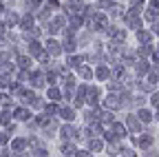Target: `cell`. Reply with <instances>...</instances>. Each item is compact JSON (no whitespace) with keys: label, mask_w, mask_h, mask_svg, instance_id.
Segmentation results:
<instances>
[{"label":"cell","mask_w":159,"mask_h":157,"mask_svg":"<svg viewBox=\"0 0 159 157\" xmlns=\"http://www.w3.org/2000/svg\"><path fill=\"white\" fill-rule=\"evenodd\" d=\"M11 150H13V153H20V150H29L27 137H13V140H11Z\"/></svg>","instance_id":"13"},{"label":"cell","mask_w":159,"mask_h":157,"mask_svg":"<svg viewBox=\"0 0 159 157\" xmlns=\"http://www.w3.org/2000/svg\"><path fill=\"white\" fill-rule=\"evenodd\" d=\"M57 117H60L62 122H75V117H77V109H73V104H62V106H60Z\"/></svg>","instance_id":"4"},{"label":"cell","mask_w":159,"mask_h":157,"mask_svg":"<svg viewBox=\"0 0 159 157\" xmlns=\"http://www.w3.org/2000/svg\"><path fill=\"white\" fill-rule=\"evenodd\" d=\"M126 128H128V133H142V122H139L137 115L126 117Z\"/></svg>","instance_id":"12"},{"label":"cell","mask_w":159,"mask_h":157,"mask_svg":"<svg viewBox=\"0 0 159 157\" xmlns=\"http://www.w3.org/2000/svg\"><path fill=\"white\" fill-rule=\"evenodd\" d=\"M144 18L148 22H152V25H157V20H159V11H155V9H146V13H144Z\"/></svg>","instance_id":"18"},{"label":"cell","mask_w":159,"mask_h":157,"mask_svg":"<svg viewBox=\"0 0 159 157\" xmlns=\"http://www.w3.org/2000/svg\"><path fill=\"white\" fill-rule=\"evenodd\" d=\"M146 157H157V153H150V150H146Z\"/></svg>","instance_id":"29"},{"label":"cell","mask_w":159,"mask_h":157,"mask_svg":"<svg viewBox=\"0 0 159 157\" xmlns=\"http://www.w3.org/2000/svg\"><path fill=\"white\" fill-rule=\"evenodd\" d=\"M150 62H155V64H159V47L152 51V55H150Z\"/></svg>","instance_id":"24"},{"label":"cell","mask_w":159,"mask_h":157,"mask_svg":"<svg viewBox=\"0 0 159 157\" xmlns=\"http://www.w3.org/2000/svg\"><path fill=\"white\" fill-rule=\"evenodd\" d=\"M150 9H155V11H159V0H150Z\"/></svg>","instance_id":"27"},{"label":"cell","mask_w":159,"mask_h":157,"mask_svg":"<svg viewBox=\"0 0 159 157\" xmlns=\"http://www.w3.org/2000/svg\"><path fill=\"white\" fill-rule=\"evenodd\" d=\"M111 77H113V71H111L108 64H104V62L95 64V69H93V80H97V82H108Z\"/></svg>","instance_id":"3"},{"label":"cell","mask_w":159,"mask_h":157,"mask_svg":"<svg viewBox=\"0 0 159 157\" xmlns=\"http://www.w3.org/2000/svg\"><path fill=\"white\" fill-rule=\"evenodd\" d=\"M150 106L159 109V93H152V95H150Z\"/></svg>","instance_id":"23"},{"label":"cell","mask_w":159,"mask_h":157,"mask_svg":"<svg viewBox=\"0 0 159 157\" xmlns=\"http://www.w3.org/2000/svg\"><path fill=\"white\" fill-rule=\"evenodd\" d=\"M86 146H89L91 153H102L104 146H106V142H104L102 135H95V137H89V140H86Z\"/></svg>","instance_id":"7"},{"label":"cell","mask_w":159,"mask_h":157,"mask_svg":"<svg viewBox=\"0 0 159 157\" xmlns=\"http://www.w3.org/2000/svg\"><path fill=\"white\" fill-rule=\"evenodd\" d=\"M111 131L115 133L117 140H124V137L128 135V128H126V124H122V122H113V124H111Z\"/></svg>","instance_id":"14"},{"label":"cell","mask_w":159,"mask_h":157,"mask_svg":"<svg viewBox=\"0 0 159 157\" xmlns=\"http://www.w3.org/2000/svg\"><path fill=\"white\" fill-rule=\"evenodd\" d=\"M150 146H152V135H150V133H142V135H139V140H137V148L146 150V148H150Z\"/></svg>","instance_id":"16"},{"label":"cell","mask_w":159,"mask_h":157,"mask_svg":"<svg viewBox=\"0 0 159 157\" xmlns=\"http://www.w3.org/2000/svg\"><path fill=\"white\" fill-rule=\"evenodd\" d=\"M117 157H122V155H117Z\"/></svg>","instance_id":"30"},{"label":"cell","mask_w":159,"mask_h":157,"mask_svg":"<svg viewBox=\"0 0 159 157\" xmlns=\"http://www.w3.org/2000/svg\"><path fill=\"white\" fill-rule=\"evenodd\" d=\"M44 7H47V9H51L53 13H55V11H62V2H60V0H47Z\"/></svg>","instance_id":"21"},{"label":"cell","mask_w":159,"mask_h":157,"mask_svg":"<svg viewBox=\"0 0 159 157\" xmlns=\"http://www.w3.org/2000/svg\"><path fill=\"white\" fill-rule=\"evenodd\" d=\"M47 97H49V102H57V104H62V86H49L47 89Z\"/></svg>","instance_id":"11"},{"label":"cell","mask_w":159,"mask_h":157,"mask_svg":"<svg viewBox=\"0 0 159 157\" xmlns=\"http://www.w3.org/2000/svg\"><path fill=\"white\" fill-rule=\"evenodd\" d=\"M13 120L16 122H31L33 120V111L29 106H18V109H13Z\"/></svg>","instance_id":"5"},{"label":"cell","mask_w":159,"mask_h":157,"mask_svg":"<svg viewBox=\"0 0 159 157\" xmlns=\"http://www.w3.org/2000/svg\"><path fill=\"white\" fill-rule=\"evenodd\" d=\"M130 7H144V0H128Z\"/></svg>","instance_id":"25"},{"label":"cell","mask_w":159,"mask_h":157,"mask_svg":"<svg viewBox=\"0 0 159 157\" xmlns=\"http://www.w3.org/2000/svg\"><path fill=\"white\" fill-rule=\"evenodd\" d=\"M16 62H18V69H25V71H31L33 69V58L29 53H18Z\"/></svg>","instance_id":"8"},{"label":"cell","mask_w":159,"mask_h":157,"mask_svg":"<svg viewBox=\"0 0 159 157\" xmlns=\"http://www.w3.org/2000/svg\"><path fill=\"white\" fill-rule=\"evenodd\" d=\"M137 117H139V122H152V117H155V115H152L148 109H144V106H142V109L137 111Z\"/></svg>","instance_id":"17"},{"label":"cell","mask_w":159,"mask_h":157,"mask_svg":"<svg viewBox=\"0 0 159 157\" xmlns=\"http://www.w3.org/2000/svg\"><path fill=\"white\" fill-rule=\"evenodd\" d=\"M135 35H137L139 44H150V40H152V31H148V29H137Z\"/></svg>","instance_id":"15"},{"label":"cell","mask_w":159,"mask_h":157,"mask_svg":"<svg viewBox=\"0 0 159 157\" xmlns=\"http://www.w3.org/2000/svg\"><path fill=\"white\" fill-rule=\"evenodd\" d=\"M27 53H29L31 58H35V60H38V58L42 55V53H44V42H40L38 38H33V40H29V44H27Z\"/></svg>","instance_id":"6"},{"label":"cell","mask_w":159,"mask_h":157,"mask_svg":"<svg viewBox=\"0 0 159 157\" xmlns=\"http://www.w3.org/2000/svg\"><path fill=\"white\" fill-rule=\"evenodd\" d=\"M146 80H148L150 84H157V82H159V71H157L155 67H150V71L146 73Z\"/></svg>","instance_id":"19"},{"label":"cell","mask_w":159,"mask_h":157,"mask_svg":"<svg viewBox=\"0 0 159 157\" xmlns=\"http://www.w3.org/2000/svg\"><path fill=\"white\" fill-rule=\"evenodd\" d=\"M124 20H126V27H128V29H133V31L142 29V20H139V16H135V13H130V11H126V13H124Z\"/></svg>","instance_id":"10"},{"label":"cell","mask_w":159,"mask_h":157,"mask_svg":"<svg viewBox=\"0 0 159 157\" xmlns=\"http://www.w3.org/2000/svg\"><path fill=\"white\" fill-rule=\"evenodd\" d=\"M2 13H5V2L0 0V16H2Z\"/></svg>","instance_id":"28"},{"label":"cell","mask_w":159,"mask_h":157,"mask_svg":"<svg viewBox=\"0 0 159 157\" xmlns=\"http://www.w3.org/2000/svg\"><path fill=\"white\" fill-rule=\"evenodd\" d=\"M0 106H5V109H11L13 106V100H11L9 93H0Z\"/></svg>","instance_id":"20"},{"label":"cell","mask_w":159,"mask_h":157,"mask_svg":"<svg viewBox=\"0 0 159 157\" xmlns=\"http://www.w3.org/2000/svg\"><path fill=\"white\" fill-rule=\"evenodd\" d=\"M102 106L106 111H119L124 106V100H122V95H119V93H106L102 97Z\"/></svg>","instance_id":"1"},{"label":"cell","mask_w":159,"mask_h":157,"mask_svg":"<svg viewBox=\"0 0 159 157\" xmlns=\"http://www.w3.org/2000/svg\"><path fill=\"white\" fill-rule=\"evenodd\" d=\"M91 155H93V153H91L89 148H82V150L77 148V150H75V157H91Z\"/></svg>","instance_id":"22"},{"label":"cell","mask_w":159,"mask_h":157,"mask_svg":"<svg viewBox=\"0 0 159 157\" xmlns=\"http://www.w3.org/2000/svg\"><path fill=\"white\" fill-rule=\"evenodd\" d=\"M75 75H77V80H82V82H91L93 80V69L89 64H82V67L75 69Z\"/></svg>","instance_id":"9"},{"label":"cell","mask_w":159,"mask_h":157,"mask_svg":"<svg viewBox=\"0 0 159 157\" xmlns=\"http://www.w3.org/2000/svg\"><path fill=\"white\" fill-rule=\"evenodd\" d=\"M7 33V25H5V20H0V35H5Z\"/></svg>","instance_id":"26"},{"label":"cell","mask_w":159,"mask_h":157,"mask_svg":"<svg viewBox=\"0 0 159 157\" xmlns=\"http://www.w3.org/2000/svg\"><path fill=\"white\" fill-rule=\"evenodd\" d=\"M44 51L51 58H62V53H64L62 40H57V38H47V40H44Z\"/></svg>","instance_id":"2"}]
</instances>
